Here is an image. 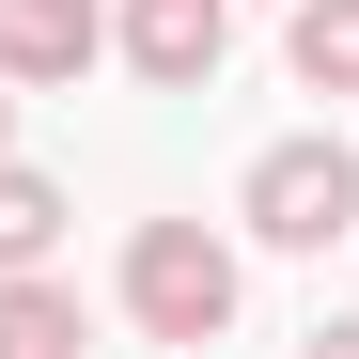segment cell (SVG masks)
Listing matches in <instances>:
<instances>
[{"label": "cell", "mask_w": 359, "mask_h": 359, "mask_svg": "<svg viewBox=\"0 0 359 359\" xmlns=\"http://www.w3.org/2000/svg\"><path fill=\"white\" fill-rule=\"evenodd\" d=\"M281 63L313 94H359V0H297V16H281Z\"/></svg>", "instance_id": "obj_6"}, {"label": "cell", "mask_w": 359, "mask_h": 359, "mask_svg": "<svg viewBox=\"0 0 359 359\" xmlns=\"http://www.w3.org/2000/svg\"><path fill=\"white\" fill-rule=\"evenodd\" d=\"M79 63H109V0H0V79L63 94Z\"/></svg>", "instance_id": "obj_4"}, {"label": "cell", "mask_w": 359, "mask_h": 359, "mask_svg": "<svg viewBox=\"0 0 359 359\" xmlns=\"http://www.w3.org/2000/svg\"><path fill=\"white\" fill-rule=\"evenodd\" d=\"M0 141H16V79H0Z\"/></svg>", "instance_id": "obj_9"}, {"label": "cell", "mask_w": 359, "mask_h": 359, "mask_svg": "<svg viewBox=\"0 0 359 359\" xmlns=\"http://www.w3.org/2000/svg\"><path fill=\"white\" fill-rule=\"evenodd\" d=\"M109 47H126L156 94H203L219 47H234V0H126V16H109Z\"/></svg>", "instance_id": "obj_3"}, {"label": "cell", "mask_w": 359, "mask_h": 359, "mask_svg": "<svg viewBox=\"0 0 359 359\" xmlns=\"http://www.w3.org/2000/svg\"><path fill=\"white\" fill-rule=\"evenodd\" d=\"M47 250H63V188L0 156V266H47Z\"/></svg>", "instance_id": "obj_7"}, {"label": "cell", "mask_w": 359, "mask_h": 359, "mask_svg": "<svg viewBox=\"0 0 359 359\" xmlns=\"http://www.w3.org/2000/svg\"><path fill=\"white\" fill-rule=\"evenodd\" d=\"M234 219H250L266 250H344V234H359V156H344L328 126H297V141H266V156H250Z\"/></svg>", "instance_id": "obj_2"}, {"label": "cell", "mask_w": 359, "mask_h": 359, "mask_svg": "<svg viewBox=\"0 0 359 359\" xmlns=\"http://www.w3.org/2000/svg\"><path fill=\"white\" fill-rule=\"evenodd\" d=\"M126 313H141V344H219V328H234V234L141 219V234H126Z\"/></svg>", "instance_id": "obj_1"}, {"label": "cell", "mask_w": 359, "mask_h": 359, "mask_svg": "<svg viewBox=\"0 0 359 359\" xmlns=\"http://www.w3.org/2000/svg\"><path fill=\"white\" fill-rule=\"evenodd\" d=\"M297 359H359V313H328V328H313V344H297Z\"/></svg>", "instance_id": "obj_8"}, {"label": "cell", "mask_w": 359, "mask_h": 359, "mask_svg": "<svg viewBox=\"0 0 359 359\" xmlns=\"http://www.w3.org/2000/svg\"><path fill=\"white\" fill-rule=\"evenodd\" d=\"M0 359H79V297L47 266H0Z\"/></svg>", "instance_id": "obj_5"}]
</instances>
